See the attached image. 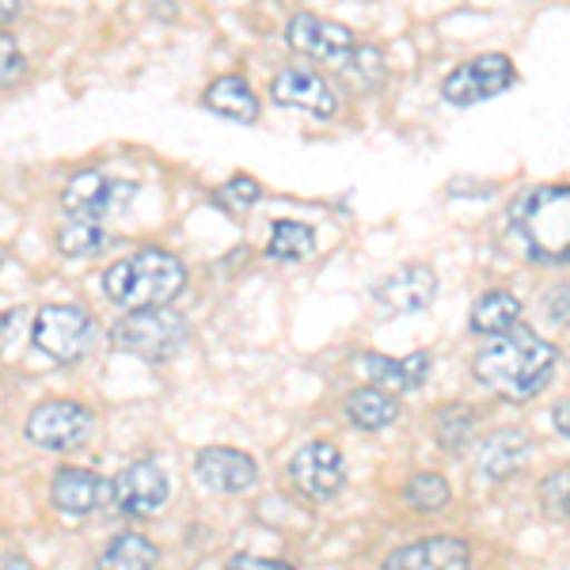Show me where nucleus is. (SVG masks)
<instances>
[{"label":"nucleus","instance_id":"nucleus-22","mask_svg":"<svg viewBox=\"0 0 570 570\" xmlns=\"http://www.w3.org/2000/svg\"><path fill=\"white\" fill-rule=\"evenodd\" d=\"M521 320V301L505 289L487 293L480 305L472 308V331L475 335H502V331L518 327Z\"/></svg>","mask_w":570,"mask_h":570},{"label":"nucleus","instance_id":"nucleus-25","mask_svg":"<svg viewBox=\"0 0 570 570\" xmlns=\"http://www.w3.org/2000/svg\"><path fill=\"white\" fill-rule=\"evenodd\" d=\"M403 499H407L411 510H419V513H438V510H445L449 505V483L441 480L438 472H419V475H411L407 487H403Z\"/></svg>","mask_w":570,"mask_h":570},{"label":"nucleus","instance_id":"nucleus-20","mask_svg":"<svg viewBox=\"0 0 570 570\" xmlns=\"http://www.w3.org/2000/svg\"><path fill=\"white\" fill-rule=\"evenodd\" d=\"M346 415H351L354 426H362V430H384L400 419V403H395L384 389L370 384V389H357L346 395Z\"/></svg>","mask_w":570,"mask_h":570},{"label":"nucleus","instance_id":"nucleus-27","mask_svg":"<svg viewBox=\"0 0 570 570\" xmlns=\"http://www.w3.org/2000/svg\"><path fill=\"white\" fill-rule=\"evenodd\" d=\"M567 491H570L567 468L544 475V483H540V505H544V513L551 521H567Z\"/></svg>","mask_w":570,"mask_h":570},{"label":"nucleus","instance_id":"nucleus-23","mask_svg":"<svg viewBox=\"0 0 570 570\" xmlns=\"http://www.w3.org/2000/svg\"><path fill=\"white\" fill-rule=\"evenodd\" d=\"M316 252V233L305 225V220H274L271 228V244H266V255L271 259H308Z\"/></svg>","mask_w":570,"mask_h":570},{"label":"nucleus","instance_id":"nucleus-15","mask_svg":"<svg viewBox=\"0 0 570 570\" xmlns=\"http://www.w3.org/2000/svg\"><path fill=\"white\" fill-rule=\"evenodd\" d=\"M271 96H274V104L312 110L316 118H331L338 110V96L331 91L327 80L316 77V72H305V69L278 72V77H274V85H271Z\"/></svg>","mask_w":570,"mask_h":570},{"label":"nucleus","instance_id":"nucleus-7","mask_svg":"<svg viewBox=\"0 0 570 570\" xmlns=\"http://www.w3.org/2000/svg\"><path fill=\"white\" fill-rule=\"evenodd\" d=\"M513 80H518V69H513V61L505 58V53H480V58L464 61V66H456L449 72L445 85H441V96L456 107H472V104H483V99L499 96Z\"/></svg>","mask_w":570,"mask_h":570},{"label":"nucleus","instance_id":"nucleus-10","mask_svg":"<svg viewBox=\"0 0 570 570\" xmlns=\"http://www.w3.org/2000/svg\"><path fill=\"white\" fill-rule=\"evenodd\" d=\"M130 198H134L130 183H118V179L104 176V171H80L77 179H69L66 195H61V206H66L69 217L107 220Z\"/></svg>","mask_w":570,"mask_h":570},{"label":"nucleus","instance_id":"nucleus-19","mask_svg":"<svg viewBox=\"0 0 570 570\" xmlns=\"http://www.w3.org/2000/svg\"><path fill=\"white\" fill-rule=\"evenodd\" d=\"M206 107L233 122H255L259 118V99L247 88L244 77H220L206 88Z\"/></svg>","mask_w":570,"mask_h":570},{"label":"nucleus","instance_id":"nucleus-14","mask_svg":"<svg viewBox=\"0 0 570 570\" xmlns=\"http://www.w3.org/2000/svg\"><path fill=\"white\" fill-rule=\"evenodd\" d=\"M472 567V551L456 537H430L419 544H407L392 551L381 570H468Z\"/></svg>","mask_w":570,"mask_h":570},{"label":"nucleus","instance_id":"nucleus-3","mask_svg":"<svg viewBox=\"0 0 570 570\" xmlns=\"http://www.w3.org/2000/svg\"><path fill=\"white\" fill-rule=\"evenodd\" d=\"M513 228L525 240L529 259L567 263L570 247V195L567 187H537L513 202Z\"/></svg>","mask_w":570,"mask_h":570},{"label":"nucleus","instance_id":"nucleus-33","mask_svg":"<svg viewBox=\"0 0 570 570\" xmlns=\"http://www.w3.org/2000/svg\"><path fill=\"white\" fill-rule=\"evenodd\" d=\"M570 403L567 400H559V407H556V430H559V438H567L570 434Z\"/></svg>","mask_w":570,"mask_h":570},{"label":"nucleus","instance_id":"nucleus-4","mask_svg":"<svg viewBox=\"0 0 570 570\" xmlns=\"http://www.w3.org/2000/svg\"><path fill=\"white\" fill-rule=\"evenodd\" d=\"M110 343H115V351L134 354L149 365H160L183 354V346L190 343V327L171 308H145L118 320L115 331H110Z\"/></svg>","mask_w":570,"mask_h":570},{"label":"nucleus","instance_id":"nucleus-18","mask_svg":"<svg viewBox=\"0 0 570 570\" xmlns=\"http://www.w3.org/2000/svg\"><path fill=\"white\" fill-rule=\"evenodd\" d=\"M53 505L61 513H91L104 499V483L88 472V468H61L53 475Z\"/></svg>","mask_w":570,"mask_h":570},{"label":"nucleus","instance_id":"nucleus-1","mask_svg":"<svg viewBox=\"0 0 570 570\" xmlns=\"http://www.w3.org/2000/svg\"><path fill=\"white\" fill-rule=\"evenodd\" d=\"M556 365L559 354L548 338H540L532 327H510L502 335H491V346L480 351L475 376H480L483 389H491L502 400L525 403L548 389Z\"/></svg>","mask_w":570,"mask_h":570},{"label":"nucleus","instance_id":"nucleus-28","mask_svg":"<svg viewBox=\"0 0 570 570\" xmlns=\"http://www.w3.org/2000/svg\"><path fill=\"white\" fill-rule=\"evenodd\" d=\"M351 61H354V72H362V85L373 88L384 80V53L376 46H354L351 50Z\"/></svg>","mask_w":570,"mask_h":570},{"label":"nucleus","instance_id":"nucleus-30","mask_svg":"<svg viewBox=\"0 0 570 570\" xmlns=\"http://www.w3.org/2000/svg\"><path fill=\"white\" fill-rule=\"evenodd\" d=\"M23 72V53H20V42L12 39L8 31H0V85L16 80Z\"/></svg>","mask_w":570,"mask_h":570},{"label":"nucleus","instance_id":"nucleus-8","mask_svg":"<svg viewBox=\"0 0 570 570\" xmlns=\"http://www.w3.org/2000/svg\"><path fill=\"white\" fill-rule=\"evenodd\" d=\"M289 475H293V483H297L301 494L327 502V499H335L346 483L343 453H338L331 441H308V445H301L297 453H293Z\"/></svg>","mask_w":570,"mask_h":570},{"label":"nucleus","instance_id":"nucleus-11","mask_svg":"<svg viewBox=\"0 0 570 570\" xmlns=\"http://www.w3.org/2000/svg\"><path fill=\"white\" fill-rule=\"evenodd\" d=\"M285 39H289V46L297 53H308L312 61H343V58H351V50H354L351 27L320 20V16H312V12L293 16Z\"/></svg>","mask_w":570,"mask_h":570},{"label":"nucleus","instance_id":"nucleus-32","mask_svg":"<svg viewBox=\"0 0 570 570\" xmlns=\"http://www.w3.org/2000/svg\"><path fill=\"white\" fill-rule=\"evenodd\" d=\"M20 324H23V312L20 308H16V312H0V351L12 343L16 331H20Z\"/></svg>","mask_w":570,"mask_h":570},{"label":"nucleus","instance_id":"nucleus-29","mask_svg":"<svg viewBox=\"0 0 570 570\" xmlns=\"http://www.w3.org/2000/svg\"><path fill=\"white\" fill-rule=\"evenodd\" d=\"M220 202H225L228 209H252L255 202H259V183L247 176L228 179L225 187H220Z\"/></svg>","mask_w":570,"mask_h":570},{"label":"nucleus","instance_id":"nucleus-34","mask_svg":"<svg viewBox=\"0 0 570 570\" xmlns=\"http://www.w3.org/2000/svg\"><path fill=\"white\" fill-rule=\"evenodd\" d=\"M20 16V0H0V23L16 20Z\"/></svg>","mask_w":570,"mask_h":570},{"label":"nucleus","instance_id":"nucleus-16","mask_svg":"<svg viewBox=\"0 0 570 570\" xmlns=\"http://www.w3.org/2000/svg\"><path fill=\"white\" fill-rule=\"evenodd\" d=\"M430 365L434 357L426 351H415L407 357H384V354H362V370L373 376L376 389H389V392H415L426 384Z\"/></svg>","mask_w":570,"mask_h":570},{"label":"nucleus","instance_id":"nucleus-6","mask_svg":"<svg viewBox=\"0 0 570 570\" xmlns=\"http://www.w3.org/2000/svg\"><path fill=\"white\" fill-rule=\"evenodd\" d=\"M91 426H96V419H91L88 407L72 400H50L31 411L27 438L39 449H50V453H69V449H80L91 438Z\"/></svg>","mask_w":570,"mask_h":570},{"label":"nucleus","instance_id":"nucleus-12","mask_svg":"<svg viewBox=\"0 0 570 570\" xmlns=\"http://www.w3.org/2000/svg\"><path fill=\"white\" fill-rule=\"evenodd\" d=\"M434 297H438V274L422 263L403 266V271L389 274V278L376 285V305H381L384 312H392V316H400V312L430 308L434 305Z\"/></svg>","mask_w":570,"mask_h":570},{"label":"nucleus","instance_id":"nucleus-13","mask_svg":"<svg viewBox=\"0 0 570 570\" xmlns=\"http://www.w3.org/2000/svg\"><path fill=\"white\" fill-rule=\"evenodd\" d=\"M195 475L209 491L220 494H240L247 491L255 480H259V464L252 461L240 449H228V445H209L198 453L195 461Z\"/></svg>","mask_w":570,"mask_h":570},{"label":"nucleus","instance_id":"nucleus-35","mask_svg":"<svg viewBox=\"0 0 570 570\" xmlns=\"http://www.w3.org/2000/svg\"><path fill=\"white\" fill-rule=\"evenodd\" d=\"M0 570H31V563H23L20 556H8L4 563H0Z\"/></svg>","mask_w":570,"mask_h":570},{"label":"nucleus","instance_id":"nucleus-26","mask_svg":"<svg viewBox=\"0 0 570 570\" xmlns=\"http://www.w3.org/2000/svg\"><path fill=\"white\" fill-rule=\"evenodd\" d=\"M472 430H475V411L472 407H445V411H438V419H434V434L438 441L445 449H461L468 438H472Z\"/></svg>","mask_w":570,"mask_h":570},{"label":"nucleus","instance_id":"nucleus-5","mask_svg":"<svg viewBox=\"0 0 570 570\" xmlns=\"http://www.w3.org/2000/svg\"><path fill=\"white\" fill-rule=\"evenodd\" d=\"M91 338H96V324L77 305H46L35 316V346L53 362H80Z\"/></svg>","mask_w":570,"mask_h":570},{"label":"nucleus","instance_id":"nucleus-24","mask_svg":"<svg viewBox=\"0 0 570 570\" xmlns=\"http://www.w3.org/2000/svg\"><path fill=\"white\" fill-rule=\"evenodd\" d=\"M58 247L72 259H91L107 247V228L104 220H88V217H69L58 233Z\"/></svg>","mask_w":570,"mask_h":570},{"label":"nucleus","instance_id":"nucleus-31","mask_svg":"<svg viewBox=\"0 0 570 570\" xmlns=\"http://www.w3.org/2000/svg\"><path fill=\"white\" fill-rule=\"evenodd\" d=\"M225 570H293L289 563H282V559H263V556H236L228 559Z\"/></svg>","mask_w":570,"mask_h":570},{"label":"nucleus","instance_id":"nucleus-21","mask_svg":"<svg viewBox=\"0 0 570 570\" xmlns=\"http://www.w3.org/2000/svg\"><path fill=\"white\" fill-rule=\"evenodd\" d=\"M156 559H160V551L153 540H145L141 532H122L104 548L99 570H153Z\"/></svg>","mask_w":570,"mask_h":570},{"label":"nucleus","instance_id":"nucleus-9","mask_svg":"<svg viewBox=\"0 0 570 570\" xmlns=\"http://www.w3.org/2000/svg\"><path fill=\"white\" fill-rule=\"evenodd\" d=\"M110 491H115V502L122 513H134V518H156V513L168 505L171 483H168V472H164L156 461H134L115 475Z\"/></svg>","mask_w":570,"mask_h":570},{"label":"nucleus","instance_id":"nucleus-17","mask_svg":"<svg viewBox=\"0 0 570 570\" xmlns=\"http://www.w3.org/2000/svg\"><path fill=\"white\" fill-rule=\"evenodd\" d=\"M529 453H532V445H529L525 430H518V426L494 430L480 445V472L487 480H510L518 468H525Z\"/></svg>","mask_w":570,"mask_h":570},{"label":"nucleus","instance_id":"nucleus-2","mask_svg":"<svg viewBox=\"0 0 570 570\" xmlns=\"http://www.w3.org/2000/svg\"><path fill=\"white\" fill-rule=\"evenodd\" d=\"M187 271L176 255L160 252V247H141L130 259H118L107 266L104 289L115 305L145 312V308H168L183 293Z\"/></svg>","mask_w":570,"mask_h":570}]
</instances>
